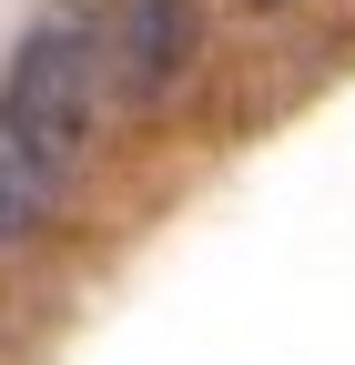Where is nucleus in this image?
<instances>
[{"label":"nucleus","instance_id":"nucleus-4","mask_svg":"<svg viewBox=\"0 0 355 365\" xmlns=\"http://www.w3.org/2000/svg\"><path fill=\"white\" fill-rule=\"evenodd\" d=\"M244 11H284V0H244Z\"/></svg>","mask_w":355,"mask_h":365},{"label":"nucleus","instance_id":"nucleus-1","mask_svg":"<svg viewBox=\"0 0 355 365\" xmlns=\"http://www.w3.org/2000/svg\"><path fill=\"white\" fill-rule=\"evenodd\" d=\"M102 21L112 11H92V0H51V11L21 31L11 81H0V122H11L61 182L81 173L92 122H102Z\"/></svg>","mask_w":355,"mask_h":365},{"label":"nucleus","instance_id":"nucleus-3","mask_svg":"<svg viewBox=\"0 0 355 365\" xmlns=\"http://www.w3.org/2000/svg\"><path fill=\"white\" fill-rule=\"evenodd\" d=\"M51 203H61V173L41 163L11 122H0V254H21L41 223H51Z\"/></svg>","mask_w":355,"mask_h":365},{"label":"nucleus","instance_id":"nucleus-2","mask_svg":"<svg viewBox=\"0 0 355 365\" xmlns=\"http://www.w3.org/2000/svg\"><path fill=\"white\" fill-rule=\"evenodd\" d=\"M193 51H203L193 0H122V11L102 21V91L122 112H163L173 91H183Z\"/></svg>","mask_w":355,"mask_h":365}]
</instances>
